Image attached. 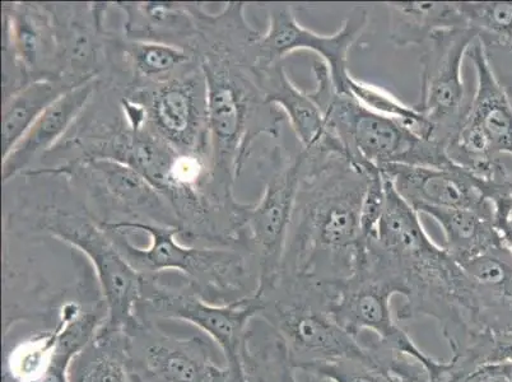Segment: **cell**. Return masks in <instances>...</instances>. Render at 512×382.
I'll use <instances>...</instances> for the list:
<instances>
[{
    "label": "cell",
    "mask_w": 512,
    "mask_h": 382,
    "mask_svg": "<svg viewBox=\"0 0 512 382\" xmlns=\"http://www.w3.org/2000/svg\"><path fill=\"white\" fill-rule=\"evenodd\" d=\"M304 152V151H302ZM281 272L341 288L360 262L363 200L372 175L342 153H305Z\"/></svg>",
    "instance_id": "7a4b0ae2"
},
{
    "label": "cell",
    "mask_w": 512,
    "mask_h": 382,
    "mask_svg": "<svg viewBox=\"0 0 512 382\" xmlns=\"http://www.w3.org/2000/svg\"><path fill=\"white\" fill-rule=\"evenodd\" d=\"M174 321L138 319L125 330L130 382H209L225 365L203 333L176 332Z\"/></svg>",
    "instance_id": "8fae6325"
},
{
    "label": "cell",
    "mask_w": 512,
    "mask_h": 382,
    "mask_svg": "<svg viewBox=\"0 0 512 382\" xmlns=\"http://www.w3.org/2000/svg\"><path fill=\"white\" fill-rule=\"evenodd\" d=\"M395 191L421 214L423 209L492 208L484 198L481 181L458 166L389 165L381 170Z\"/></svg>",
    "instance_id": "d6986e66"
},
{
    "label": "cell",
    "mask_w": 512,
    "mask_h": 382,
    "mask_svg": "<svg viewBox=\"0 0 512 382\" xmlns=\"http://www.w3.org/2000/svg\"><path fill=\"white\" fill-rule=\"evenodd\" d=\"M434 218L445 236L442 246L456 263L463 265L476 256L504 244L498 234L493 209H423Z\"/></svg>",
    "instance_id": "cb8c5ba5"
},
{
    "label": "cell",
    "mask_w": 512,
    "mask_h": 382,
    "mask_svg": "<svg viewBox=\"0 0 512 382\" xmlns=\"http://www.w3.org/2000/svg\"><path fill=\"white\" fill-rule=\"evenodd\" d=\"M342 93L352 96L353 99L360 102L367 109L385 118L398 121L418 137L434 141V128L428 123L425 116L416 109V106H408L400 102L397 97L390 95L383 88L369 85L358 81L352 74H349L344 81Z\"/></svg>",
    "instance_id": "f546056e"
},
{
    "label": "cell",
    "mask_w": 512,
    "mask_h": 382,
    "mask_svg": "<svg viewBox=\"0 0 512 382\" xmlns=\"http://www.w3.org/2000/svg\"><path fill=\"white\" fill-rule=\"evenodd\" d=\"M65 176L107 209L99 222L115 216L113 223L143 222L178 228V216L169 200L133 167L113 158L77 156L55 167L30 170L23 176Z\"/></svg>",
    "instance_id": "30bf717a"
},
{
    "label": "cell",
    "mask_w": 512,
    "mask_h": 382,
    "mask_svg": "<svg viewBox=\"0 0 512 382\" xmlns=\"http://www.w3.org/2000/svg\"><path fill=\"white\" fill-rule=\"evenodd\" d=\"M476 41L477 32L463 27L436 32L423 45L420 100L414 106L434 128V141L444 147L472 101L463 78V62Z\"/></svg>",
    "instance_id": "4fadbf2b"
},
{
    "label": "cell",
    "mask_w": 512,
    "mask_h": 382,
    "mask_svg": "<svg viewBox=\"0 0 512 382\" xmlns=\"http://www.w3.org/2000/svg\"><path fill=\"white\" fill-rule=\"evenodd\" d=\"M267 6L268 30L256 43L259 68L281 64L283 58L295 51H313L327 65L335 90L341 91L351 74L348 69L349 53L369 25V9L363 6L353 8L344 18L341 29L333 35H319L300 25L292 4L271 3Z\"/></svg>",
    "instance_id": "9a60e30c"
},
{
    "label": "cell",
    "mask_w": 512,
    "mask_h": 382,
    "mask_svg": "<svg viewBox=\"0 0 512 382\" xmlns=\"http://www.w3.org/2000/svg\"><path fill=\"white\" fill-rule=\"evenodd\" d=\"M68 382H130L125 332L105 325L73 358Z\"/></svg>",
    "instance_id": "f1b7e54d"
},
{
    "label": "cell",
    "mask_w": 512,
    "mask_h": 382,
    "mask_svg": "<svg viewBox=\"0 0 512 382\" xmlns=\"http://www.w3.org/2000/svg\"><path fill=\"white\" fill-rule=\"evenodd\" d=\"M390 41L397 48L425 45L436 32L468 27L459 2L385 3Z\"/></svg>",
    "instance_id": "d4e9b609"
},
{
    "label": "cell",
    "mask_w": 512,
    "mask_h": 382,
    "mask_svg": "<svg viewBox=\"0 0 512 382\" xmlns=\"http://www.w3.org/2000/svg\"><path fill=\"white\" fill-rule=\"evenodd\" d=\"M260 82L268 100L276 105L290 121L301 144V151L314 153H344L341 144L330 134L323 111L288 77L281 64L260 69Z\"/></svg>",
    "instance_id": "44dd1931"
},
{
    "label": "cell",
    "mask_w": 512,
    "mask_h": 382,
    "mask_svg": "<svg viewBox=\"0 0 512 382\" xmlns=\"http://www.w3.org/2000/svg\"><path fill=\"white\" fill-rule=\"evenodd\" d=\"M241 363L248 382H297L285 344L259 316L246 329Z\"/></svg>",
    "instance_id": "83f0119b"
},
{
    "label": "cell",
    "mask_w": 512,
    "mask_h": 382,
    "mask_svg": "<svg viewBox=\"0 0 512 382\" xmlns=\"http://www.w3.org/2000/svg\"><path fill=\"white\" fill-rule=\"evenodd\" d=\"M259 311L256 296L217 305L203 300L179 276L178 282L166 273L142 276L138 319L178 321L192 326L220 348L226 365L242 367V340Z\"/></svg>",
    "instance_id": "ba28073f"
},
{
    "label": "cell",
    "mask_w": 512,
    "mask_h": 382,
    "mask_svg": "<svg viewBox=\"0 0 512 382\" xmlns=\"http://www.w3.org/2000/svg\"><path fill=\"white\" fill-rule=\"evenodd\" d=\"M113 57L127 65L128 83H161L198 63L192 50L152 41L114 37Z\"/></svg>",
    "instance_id": "484cf974"
},
{
    "label": "cell",
    "mask_w": 512,
    "mask_h": 382,
    "mask_svg": "<svg viewBox=\"0 0 512 382\" xmlns=\"http://www.w3.org/2000/svg\"><path fill=\"white\" fill-rule=\"evenodd\" d=\"M124 17L123 36L194 49L199 35L197 3H113ZM194 53V51H193Z\"/></svg>",
    "instance_id": "7402d4cb"
},
{
    "label": "cell",
    "mask_w": 512,
    "mask_h": 382,
    "mask_svg": "<svg viewBox=\"0 0 512 382\" xmlns=\"http://www.w3.org/2000/svg\"><path fill=\"white\" fill-rule=\"evenodd\" d=\"M366 346L365 356L321 363V365L310 367L305 372L330 382H406L395 376L375 356L369 343H366Z\"/></svg>",
    "instance_id": "4dcf8cb0"
},
{
    "label": "cell",
    "mask_w": 512,
    "mask_h": 382,
    "mask_svg": "<svg viewBox=\"0 0 512 382\" xmlns=\"http://www.w3.org/2000/svg\"><path fill=\"white\" fill-rule=\"evenodd\" d=\"M57 25L62 77L73 85L111 68L114 35L105 29L111 3H48Z\"/></svg>",
    "instance_id": "e0dca14e"
},
{
    "label": "cell",
    "mask_w": 512,
    "mask_h": 382,
    "mask_svg": "<svg viewBox=\"0 0 512 382\" xmlns=\"http://www.w3.org/2000/svg\"><path fill=\"white\" fill-rule=\"evenodd\" d=\"M467 382H511L502 362L487 363L472 372Z\"/></svg>",
    "instance_id": "836d02e7"
},
{
    "label": "cell",
    "mask_w": 512,
    "mask_h": 382,
    "mask_svg": "<svg viewBox=\"0 0 512 382\" xmlns=\"http://www.w3.org/2000/svg\"><path fill=\"white\" fill-rule=\"evenodd\" d=\"M459 8L481 43H498L512 37V2H459Z\"/></svg>",
    "instance_id": "1f68e13d"
},
{
    "label": "cell",
    "mask_w": 512,
    "mask_h": 382,
    "mask_svg": "<svg viewBox=\"0 0 512 382\" xmlns=\"http://www.w3.org/2000/svg\"><path fill=\"white\" fill-rule=\"evenodd\" d=\"M460 267L472 284L478 337L495 344L512 343V250L498 245Z\"/></svg>",
    "instance_id": "ac0fdd59"
},
{
    "label": "cell",
    "mask_w": 512,
    "mask_h": 382,
    "mask_svg": "<svg viewBox=\"0 0 512 382\" xmlns=\"http://www.w3.org/2000/svg\"><path fill=\"white\" fill-rule=\"evenodd\" d=\"M99 223L141 276L176 274L217 305L234 304L258 291V263L244 246L186 245L178 239V228L153 223Z\"/></svg>",
    "instance_id": "277c9868"
},
{
    "label": "cell",
    "mask_w": 512,
    "mask_h": 382,
    "mask_svg": "<svg viewBox=\"0 0 512 382\" xmlns=\"http://www.w3.org/2000/svg\"><path fill=\"white\" fill-rule=\"evenodd\" d=\"M315 87L311 99L323 111L330 134L352 162L369 172L389 165L450 167L445 147L418 137L398 121L367 109L347 93L335 90L329 69L316 60L311 69Z\"/></svg>",
    "instance_id": "8992f818"
},
{
    "label": "cell",
    "mask_w": 512,
    "mask_h": 382,
    "mask_svg": "<svg viewBox=\"0 0 512 382\" xmlns=\"http://www.w3.org/2000/svg\"><path fill=\"white\" fill-rule=\"evenodd\" d=\"M512 362V343H500L492 354L491 362Z\"/></svg>",
    "instance_id": "8d00e7d4"
},
{
    "label": "cell",
    "mask_w": 512,
    "mask_h": 382,
    "mask_svg": "<svg viewBox=\"0 0 512 382\" xmlns=\"http://www.w3.org/2000/svg\"><path fill=\"white\" fill-rule=\"evenodd\" d=\"M481 45L493 76L512 102V37L498 43H481Z\"/></svg>",
    "instance_id": "d6a6232c"
},
{
    "label": "cell",
    "mask_w": 512,
    "mask_h": 382,
    "mask_svg": "<svg viewBox=\"0 0 512 382\" xmlns=\"http://www.w3.org/2000/svg\"><path fill=\"white\" fill-rule=\"evenodd\" d=\"M450 361V370L440 382H467L472 372L477 370L476 367L469 365L467 362L456 360V358H451Z\"/></svg>",
    "instance_id": "e575fe53"
},
{
    "label": "cell",
    "mask_w": 512,
    "mask_h": 382,
    "mask_svg": "<svg viewBox=\"0 0 512 382\" xmlns=\"http://www.w3.org/2000/svg\"><path fill=\"white\" fill-rule=\"evenodd\" d=\"M304 161L302 151L290 156L281 147H274L268 157L269 171L262 198L245 209L242 232L258 263V288L271 283L281 272Z\"/></svg>",
    "instance_id": "7c38bea8"
},
{
    "label": "cell",
    "mask_w": 512,
    "mask_h": 382,
    "mask_svg": "<svg viewBox=\"0 0 512 382\" xmlns=\"http://www.w3.org/2000/svg\"><path fill=\"white\" fill-rule=\"evenodd\" d=\"M36 228L85 256L104 298L106 328L125 332L138 323L142 276L120 254L96 218L49 207L37 218Z\"/></svg>",
    "instance_id": "52a82bcc"
},
{
    "label": "cell",
    "mask_w": 512,
    "mask_h": 382,
    "mask_svg": "<svg viewBox=\"0 0 512 382\" xmlns=\"http://www.w3.org/2000/svg\"><path fill=\"white\" fill-rule=\"evenodd\" d=\"M384 179V211L372 240L402 286L404 302L397 320L435 319L454 358L479 361L486 344L474 330L472 284L467 274L448 251L432 241L420 214L400 197L388 177Z\"/></svg>",
    "instance_id": "3957f363"
},
{
    "label": "cell",
    "mask_w": 512,
    "mask_h": 382,
    "mask_svg": "<svg viewBox=\"0 0 512 382\" xmlns=\"http://www.w3.org/2000/svg\"><path fill=\"white\" fill-rule=\"evenodd\" d=\"M338 291L285 272L256 291L259 318L282 339L296 371L367 353L366 343L353 338L334 318Z\"/></svg>",
    "instance_id": "5b68a950"
},
{
    "label": "cell",
    "mask_w": 512,
    "mask_h": 382,
    "mask_svg": "<svg viewBox=\"0 0 512 382\" xmlns=\"http://www.w3.org/2000/svg\"><path fill=\"white\" fill-rule=\"evenodd\" d=\"M121 90L141 102L147 128L176 151L209 155L207 86L199 62L169 81L127 83Z\"/></svg>",
    "instance_id": "5bb4252c"
},
{
    "label": "cell",
    "mask_w": 512,
    "mask_h": 382,
    "mask_svg": "<svg viewBox=\"0 0 512 382\" xmlns=\"http://www.w3.org/2000/svg\"><path fill=\"white\" fill-rule=\"evenodd\" d=\"M73 87L76 85L65 78L37 79L3 101V157L11 153L44 111Z\"/></svg>",
    "instance_id": "4316f807"
},
{
    "label": "cell",
    "mask_w": 512,
    "mask_h": 382,
    "mask_svg": "<svg viewBox=\"0 0 512 382\" xmlns=\"http://www.w3.org/2000/svg\"><path fill=\"white\" fill-rule=\"evenodd\" d=\"M102 79L93 77L81 83L54 104H51L23 135L8 156L3 157V183L8 184L17 176H23L37 157L53 151L74 127L99 91Z\"/></svg>",
    "instance_id": "ffe728a7"
},
{
    "label": "cell",
    "mask_w": 512,
    "mask_h": 382,
    "mask_svg": "<svg viewBox=\"0 0 512 382\" xmlns=\"http://www.w3.org/2000/svg\"><path fill=\"white\" fill-rule=\"evenodd\" d=\"M209 382H248L244 374V368L230 365H222L214 371Z\"/></svg>",
    "instance_id": "d590c367"
},
{
    "label": "cell",
    "mask_w": 512,
    "mask_h": 382,
    "mask_svg": "<svg viewBox=\"0 0 512 382\" xmlns=\"http://www.w3.org/2000/svg\"><path fill=\"white\" fill-rule=\"evenodd\" d=\"M43 78H63L48 3H3V101Z\"/></svg>",
    "instance_id": "2e32d148"
},
{
    "label": "cell",
    "mask_w": 512,
    "mask_h": 382,
    "mask_svg": "<svg viewBox=\"0 0 512 382\" xmlns=\"http://www.w3.org/2000/svg\"><path fill=\"white\" fill-rule=\"evenodd\" d=\"M403 295L402 286L374 241L366 242L356 272L339 288L333 302L337 323L353 338L369 332L377 342L411 356H431L418 348L394 319L392 298Z\"/></svg>",
    "instance_id": "9c48e42d"
},
{
    "label": "cell",
    "mask_w": 512,
    "mask_h": 382,
    "mask_svg": "<svg viewBox=\"0 0 512 382\" xmlns=\"http://www.w3.org/2000/svg\"><path fill=\"white\" fill-rule=\"evenodd\" d=\"M476 71L477 85L465 120L486 138L493 155L512 157V102L488 65L481 43L476 41L467 55Z\"/></svg>",
    "instance_id": "603a6c76"
},
{
    "label": "cell",
    "mask_w": 512,
    "mask_h": 382,
    "mask_svg": "<svg viewBox=\"0 0 512 382\" xmlns=\"http://www.w3.org/2000/svg\"><path fill=\"white\" fill-rule=\"evenodd\" d=\"M245 3H227L212 15L197 3L199 35L194 54L207 86L209 157L214 189L231 211L239 179L262 135L278 138L285 114L268 100L260 82V32L246 21Z\"/></svg>",
    "instance_id": "6da1fadb"
}]
</instances>
